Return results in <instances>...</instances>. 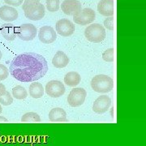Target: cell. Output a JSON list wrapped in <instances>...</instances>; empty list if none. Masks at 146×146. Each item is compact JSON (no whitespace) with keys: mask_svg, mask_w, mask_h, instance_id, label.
<instances>
[{"mask_svg":"<svg viewBox=\"0 0 146 146\" xmlns=\"http://www.w3.org/2000/svg\"><path fill=\"white\" fill-rule=\"evenodd\" d=\"M61 8L63 13L68 16H75L82 9L81 3L78 0H64Z\"/></svg>","mask_w":146,"mask_h":146,"instance_id":"8fae6325","label":"cell"},{"mask_svg":"<svg viewBox=\"0 0 146 146\" xmlns=\"http://www.w3.org/2000/svg\"><path fill=\"white\" fill-rule=\"evenodd\" d=\"M12 96L16 99H25L28 97V92L24 87L21 85H17L12 89Z\"/></svg>","mask_w":146,"mask_h":146,"instance_id":"ffe728a7","label":"cell"},{"mask_svg":"<svg viewBox=\"0 0 146 146\" xmlns=\"http://www.w3.org/2000/svg\"><path fill=\"white\" fill-rule=\"evenodd\" d=\"M98 11L102 16H112L115 14V1L100 0L98 4Z\"/></svg>","mask_w":146,"mask_h":146,"instance_id":"4fadbf2b","label":"cell"},{"mask_svg":"<svg viewBox=\"0 0 146 146\" xmlns=\"http://www.w3.org/2000/svg\"><path fill=\"white\" fill-rule=\"evenodd\" d=\"M55 29L60 36L67 37L72 35L75 32V25L68 19H61L57 21Z\"/></svg>","mask_w":146,"mask_h":146,"instance_id":"9c48e42d","label":"cell"},{"mask_svg":"<svg viewBox=\"0 0 146 146\" xmlns=\"http://www.w3.org/2000/svg\"><path fill=\"white\" fill-rule=\"evenodd\" d=\"M46 93L48 96L58 98L62 97L63 94H65V86L61 81L59 80H50L46 84Z\"/></svg>","mask_w":146,"mask_h":146,"instance_id":"52a82bcc","label":"cell"},{"mask_svg":"<svg viewBox=\"0 0 146 146\" xmlns=\"http://www.w3.org/2000/svg\"><path fill=\"white\" fill-rule=\"evenodd\" d=\"M9 71L3 64H0V80H3L8 77Z\"/></svg>","mask_w":146,"mask_h":146,"instance_id":"484cf974","label":"cell"},{"mask_svg":"<svg viewBox=\"0 0 146 146\" xmlns=\"http://www.w3.org/2000/svg\"><path fill=\"white\" fill-rule=\"evenodd\" d=\"M111 105V99L107 95L99 96L97 99L94 101L93 105V110L97 114H104L108 110Z\"/></svg>","mask_w":146,"mask_h":146,"instance_id":"30bf717a","label":"cell"},{"mask_svg":"<svg viewBox=\"0 0 146 146\" xmlns=\"http://www.w3.org/2000/svg\"><path fill=\"white\" fill-rule=\"evenodd\" d=\"M91 87L97 93L107 94L114 89V81L106 75H98L92 79Z\"/></svg>","mask_w":146,"mask_h":146,"instance_id":"7a4b0ae2","label":"cell"},{"mask_svg":"<svg viewBox=\"0 0 146 146\" xmlns=\"http://www.w3.org/2000/svg\"><path fill=\"white\" fill-rule=\"evenodd\" d=\"M21 122L22 123H40L41 118L35 112H29L22 116Z\"/></svg>","mask_w":146,"mask_h":146,"instance_id":"44dd1931","label":"cell"},{"mask_svg":"<svg viewBox=\"0 0 146 146\" xmlns=\"http://www.w3.org/2000/svg\"><path fill=\"white\" fill-rule=\"evenodd\" d=\"M6 87L3 84L0 83V95H3L6 93Z\"/></svg>","mask_w":146,"mask_h":146,"instance_id":"f1b7e54d","label":"cell"},{"mask_svg":"<svg viewBox=\"0 0 146 146\" xmlns=\"http://www.w3.org/2000/svg\"><path fill=\"white\" fill-rule=\"evenodd\" d=\"M38 38L40 42H42L44 44H50L56 40L57 34L52 27L43 26L39 29Z\"/></svg>","mask_w":146,"mask_h":146,"instance_id":"7c38bea8","label":"cell"},{"mask_svg":"<svg viewBox=\"0 0 146 146\" xmlns=\"http://www.w3.org/2000/svg\"><path fill=\"white\" fill-rule=\"evenodd\" d=\"M36 28L32 24H23L18 27L17 37L23 41H32L36 35Z\"/></svg>","mask_w":146,"mask_h":146,"instance_id":"ba28073f","label":"cell"},{"mask_svg":"<svg viewBox=\"0 0 146 146\" xmlns=\"http://www.w3.org/2000/svg\"><path fill=\"white\" fill-rule=\"evenodd\" d=\"M18 11L10 6H3L0 7V19L4 21L11 22L17 20Z\"/></svg>","mask_w":146,"mask_h":146,"instance_id":"5bb4252c","label":"cell"},{"mask_svg":"<svg viewBox=\"0 0 146 146\" xmlns=\"http://www.w3.org/2000/svg\"><path fill=\"white\" fill-rule=\"evenodd\" d=\"M46 6L49 11L55 12L60 7V2L59 0H46Z\"/></svg>","mask_w":146,"mask_h":146,"instance_id":"7402d4cb","label":"cell"},{"mask_svg":"<svg viewBox=\"0 0 146 146\" xmlns=\"http://www.w3.org/2000/svg\"><path fill=\"white\" fill-rule=\"evenodd\" d=\"M39 2H40V0H24V3L22 5V9H23V11H25L27 7H30L36 3H39Z\"/></svg>","mask_w":146,"mask_h":146,"instance_id":"83f0119b","label":"cell"},{"mask_svg":"<svg viewBox=\"0 0 146 146\" xmlns=\"http://www.w3.org/2000/svg\"><path fill=\"white\" fill-rule=\"evenodd\" d=\"M25 11V16L30 21H40L45 16V7L39 3H36L30 7H27Z\"/></svg>","mask_w":146,"mask_h":146,"instance_id":"8992f818","label":"cell"},{"mask_svg":"<svg viewBox=\"0 0 146 146\" xmlns=\"http://www.w3.org/2000/svg\"><path fill=\"white\" fill-rule=\"evenodd\" d=\"M6 4L10 6H13V7H19L21 6L24 0H4Z\"/></svg>","mask_w":146,"mask_h":146,"instance_id":"4316f807","label":"cell"},{"mask_svg":"<svg viewBox=\"0 0 146 146\" xmlns=\"http://www.w3.org/2000/svg\"><path fill=\"white\" fill-rule=\"evenodd\" d=\"M29 95L33 98H41L44 95V88L41 83L33 81L29 85Z\"/></svg>","mask_w":146,"mask_h":146,"instance_id":"d6986e66","label":"cell"},{"mask_svg":"<svg viewBox=\"0 0 146 146\" xmlns=\"http://www.w3.org/2000/svg\"><path fill=\"white\" fill-rule=\"evenodd\" d=\"M18 27L15 26L12 24H4L0 28V32L2 36L7 41H14L17 37Z\"/></svg>","mask_w":146,"mask_h":146,"instance_id":"9a60e30c","label":"cell"},{"mask_svg":"<svg viewBox=\"0 0 146 146\" xmlns=\"http://www.w3.org/2000/svg\"><path fill=\"white\" fill-rule=\"evenodd\" d=\"M2 112H3V108H2V106L0 105V115H1Z\"/></svg>","mask_w":146,"mask_h":146,"instance_id":"4dcf8cb0","label":"cell"},{"mask_svg":"<svg viewBox=\"0 0 146 146\" xmlns=\"http://www.w3.org/2000/svg\"><path fill=\"white\" fill-rule=\"evenodd\" d=\"M104 27L108 30L114 31L116 27V20L113 16H109L104 21Z\"/></svg>","mask_w":146,"mask_h":146,"instance_id":"d4e9b609","label":"cell"},{"mask_svg":"<svg viewBox=\"0 0 146 146\" xmlns=\"http://www.w3.org/2000/svg\"><path fill=\"white\" fill-rule=\"evenodd\" d=\"M69 58L62 50H58L52 59V64L56 68H63L68 66L69 63Z\"/></svg>","mask_w":146,"mask_h":146,"instance_id":"e0dca14e","label":"cell"},{"mask_svg":"<svg viewBox=\"0 0 146 146\" xmlns=\"http://www.w3.org/2000/svg\"><path fill=\"white\" fill-rule=\"evenodd\" d=\"M84 36L89 42L99 43L106 38L105 28L100 24L90 25L85 29Z\"/></svg>","mask_w":146,"mask_h":146,"instance_id":"3957f363","label":"cell"},{"mask_svg":"<svg viewBox=\"0 0 146 146\" xmlns=\"http://www.w3.org/2000/svg\"><path fill=\"white\" fill-rule=\"evenodd\" d=\"M96 19V13L91 8H84L77 13L76 15L73 16V21L76 24L79 25H87L94 22Z\"/></svg>","mask_w":146,"mask_h":146,"instance_id":"277c9868","label":"cell"},{"mask_svg":"<svg viewBox=\"0 0 146 146\" xmlns=\"http://www.w3.org/2000/svg\"><path fill=\"white\" fill-rule=\"evenodd\" d=\"M102 58L106 62H114L115 58V51L114 48H110L102 53Z\"/></svg>","mask_w":146,"mask_h":146,"instance_id":"603a6c76","label":"cell"},{"mask_svg":"<svg viewBox=\"0 0 146 146\" xmlns=\"http://www.w3.org/2000/svg\"><path fill=\"white\" fill-rule=\"evenodd\" d=\"M47 71L48 65L46 58L33 52H25L17 55L10 66L11 76L24 83L42 79Z\"/></svg>","mask_w":146,"mask_h":146,"instance_id":"6da1fadb","label":"cell"},{"mask_svg":"<svg viewBox=\"0 0 146 146\" xmlns=\"http://www.w3.org/2000/svg\"><path fill=\"white\" fill-rule=\"evenodd\" d=\"M49 119L53 123H66L68 122L67 113L62 108H54L49 113Z\"/></svg>","mask_w":146,"mask_h":146,"instance_id":"2e32d148","label":"cell"},{"mask_svg":"<svg viewBox=\"0 0 146 146\" xmlns=\"http://www.w3.org/2000/svg\"><path fill=\"white\" fill-rule=\"evenodd\" d=\"M81 81V76L79 73L76 72H70L67 73L64 76V83L70 87H76Z\"/></svg>","mask_w":146,"mask_h":146,"instance_id":"ac0fdd59","label":"cell"},{"mask_svg":"<svg viewBox=\"0 0 146 146\" xmlns=\"http://www.w3.org/2000/svg\"><path fill=\"white\" fill-rule=\"evenodd\" d=\"M2 57H3V54H2V52H1V50H0V60H1V58H2Z\"/></svg>","mask_w":146,"mask_h":146,"instance_id":"1f68e13d","label":"cell"},{"mask_svg":"<svg viewBox=\"0 0 146 146\" xmlns=\"http://www.w3.org/2000/svg\"><path fill=\"white\" fill-rule=\"evenodd\" d=\"M13 103V98L9 92L6 91V93L3 95H0V104L3 106H10Z\"/></svg>","mask_w":146,"mask_h":146,"instance_id":"cb8c5ba5","label":"cell"},{"mask_svg":"<svg viewBox=\"0 0 146 146\" xmlns=\"http://www.w3.org/2000/svg\"><path fill=\"white\" fill-rule=\"evenodd\" d=\"M0 123H8V120L6 118H4L3 116L0 115Z\"/></svg>","mask_w":146,"mask_h":146,"instance_id":"f546056e","label":"cell"},{"mask_svg":"<svg viewBox=\"0 0 146 146\" xmlns=\"http://www.w3.org/2000/svg\"><path fill=\"white\" fill-rule=\"evenodd\" d=\"M87 96V92L83 88L73 89L68 97V102L72 107H78L84 104Z\"/></svg>","mask_w":146,"mask_h":146,"instance_id":"5b68a950","label":"cell"}]
</instances>
